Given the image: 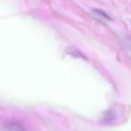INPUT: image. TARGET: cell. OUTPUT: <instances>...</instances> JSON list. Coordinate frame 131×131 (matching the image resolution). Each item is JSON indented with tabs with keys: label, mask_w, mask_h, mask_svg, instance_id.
Listing matches in <instances>:
<instances>
[{
	"label": "cell",
	"mask_w": 131,
	"mask_h": 131,
	"mask_svg": "<svg viewBox=\"0 0 131 131\" xmlns=\"http://www.w3.org/2000/svg\"><path fill=\"white\" fill-rule=\"evenodd\" d=\"M5 127H6V131H26L21 124L17 123L15 121L9 122V123L6 124Z\"/></svg>",
	"instance_id": "obj_1"
},
{
	"label": "cell",
	"mask_w": 131,
	"mask_h": 131,
	"mask_svg": "<svg viewBox=\"0 0 131 131\" xmlns=\"http://www.w3.org/2000/svg\"><path fill=\"white\" fill-rule=\"evenodd\" d=\"M93 14L94 15L95 17H97V18L100 19V20H106V21L111 20L109 15L104 13L103 11H101V10H97V9L93 10Z\"/></svg>",
	"instance_id": "obj_2"
},
{
	"label": "cell",
	"mask_w": 131,
	"mask_h": 131,
	"mask_svg": "<svg viewBox=\"0 0 131 131\" xmlns=\"http://www.w3.org/2000/svg\"><path fill=\"white\" fill-rule=\"evenodd\" d=\"M114 118H115L114 112H112L111 111H106V112L104 113V115L102 116V120L104 122H111L114 119Z\"/></svg>",
	"instance_id": "obj_3"
}]
</instances>
